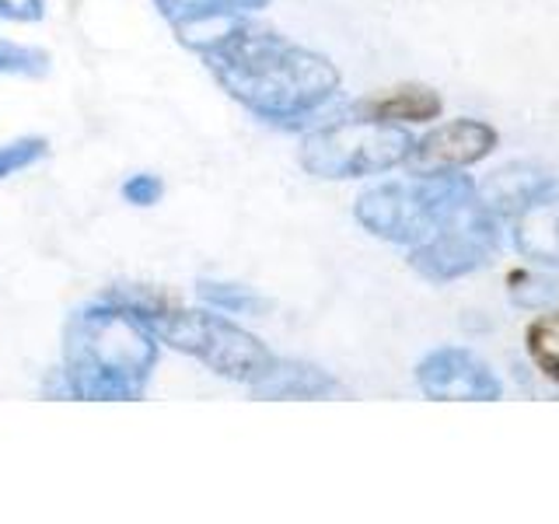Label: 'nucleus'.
I'll list each match as a JSON object with an SVG mask.
<instances>
[{
  "label": "nucleus",
  "instance_id": "f257e3e1",
  "mask_svg": "<svg viewBox=\"0 0 559 524\" xmlns=\"http://www.w3.org/2000/svg\"><path fill=\"white\" fill-rule=\"evenodd\" d=\"M203 60L224 92L259 119H301L340 92V70L329 57L249 22L217 35Z\"/></svg>",
  "mask_w": 559,
  "mask_h": 524
},
{
  "label": "nucleus",
  "instance_id": "f03ea898",
  "mask_svg": "<svg viewBox=\"0 0 559 524\" xmlns=\"http://www.w3.org/2000/svg\"><path fill=\"white\" fill-rule=\"evenodd\" d=\"M157 367V336L151 325L116 301L84 305L63 329L67 395L87 402L144 398Z\"/></svg>",
  "mask_w": 559,
  "mask_h": 524
},
{
  "label": "nucleus",
  "instance_id": "7ed1b4c3",
  "mask_svg": "<svg viewBox=\"0 0 559 524\" xmlns=\"http://www.w3.org/2000/svg\"><path fill=\"white\" fill-rule=\"evenodd\" d=\"M476 200V186L454 171H424L409 182L367 189L354 214L371 235L395 245H424Z\"/></svg>",
  "mask_w": 559,
  "mask_h": 524
},
{
  "label": "nucleus",
  "instance_id": "20e7f679",
  "mask_svg": "<svg viewBox=\"0 0 559 524\" xmlns=\"http://www.w3.org/2000/svg\"><path fill=\"white\" fill-rule=\"evenodd\" d=\"M144 322L162 343L171 349L203 360L210 371H217L227 381L252 384L270 371L273 354L262 346L252 332L227 322L224 314L203 311V308H162L154 314H144Z\"/></svg>",
  "mask_w": 559,
  "mask_h": 524
},
{
  "label": "nucleus",
  "instance_id": "39448f33",
  "mask_svg": "<svg viewBox=\"0 0 559 524\" xmlns=\"http://www.w3.org/2000/svg\"><path fill=\"white\" fill-rule=\"evenodd\" d=\"M409 151L413 136L402 127L357 116L308 133L297 151V162L314 179H360V175L406 165Z\"/></svg>",
  "mask_w": 559,
  "mask_h": 524
},
{
  "label": "nucleus",
  "instance_id": "423d86ee",
  "mask_svg": "<svg viewBox=\"0 0 559 524\" xmlns=\"http://www.w3.org/2000/svg\"><path fill=\"white\" fill-rule=\"evenodd\" d=\"M497 249V217L486 214V210L472 200L459 217L448 221L433 238L424 245H413L409 266L433 279V284H448V279H459L472 270H479L489 262Z\"/></svg>",
  "mask_w": 559,
  "mask_h": 524
},
{
  "label": "nucleus",
  "instance_id": "0eeeda50",
  "mask_svg": "<svg viewBox=\"0 0 559 524\" xmlns=\"http://www.w3.org/2000/svg\"><path fill=\"white\" fill-rule=\"evenodd\" d=\"M416 381L427 398L454 402H493L500 398V378L489 364L462 346H441L416 364Z\"/></svg>",
  "mask_w": 559,
  "mask_h": 524
},
{
  "label": "nucleus",
  "instance_id": "6e6552de",
  "mask_svg": "<svg viewBox=\"0 0 559 524\" xmlns=\"http://www.w3.org/2000/svg\"><path fill=\"white\" fill-rule=\"evenodd\" d=\"M497 147V130L483 119H454L430 130L424 140H413L406 165L413 175L424 171H454L483 162Z\"/></svg>",
  "mask_w": 559,
  "mask_h": 524
},
{
  "label": "nucleus",
  "instance_id": "1a4fd4ad",
  "mask_svg": "<svg viewBox=\"0 0 559 524\" xmlns=\"http://www.w3.org/2000/svg\"><path fill=\"white\" fill-rule=\"evenodd\" d=\"M266 4L270 0H154L165 22L179 32V43L197 52H203L217 35L241 22V14Z\"/></svg>",
  "mask_w": 559,
  "mask_h": 524
},
{
  "label": "nucleus",
  "instance_id": "9d476101",
  "mask_svg": "<svg viewBox=\"0 0 559 524\" xmlns=\"http://www.w3.org/2000/svg\"><path fill=\"white\" fill-rule=\"evenodd\" d=\"M552 189H556V179L546 168L528 165V162H514V165L493 171L476 189V203L486 210V214H493L500 221V217H518L521 210L546 200Z\"/></svg>",
  "mask_w": 559,
  "mask_h": 524
},
{
  "label": "nucleus",
  "instance_id": "9b49d317",
  "mask_svg": "<svg viewBox=\"0 0 559 524\" xmlns=\"http://www.w3.org/2000/svg\"><path fill=\"white\" fill-rule=\"evenodd\" d=\"M249 392L255 398H322L329 392H336V381H332L325 371H319L314 364L273 357L270 371L259 381H252Z\"/></svg>",
  "mask_w": 559,
  "mask_h": 524
},
{
  "label": "nucleus",
  "instance_id": "f8f14e48",
  "mask_svg": "<svg viewBox=\"0 0 559 524\" xmlns=\"http://www.w3.org/2000/svg\"><path fill=\"white\" fill-rule=\"evenodd\" d=\"M514 245L532 262L559 266V196H546L518 214Z\"/></svg>",
  "mask_w": 559,
  "mask_h": 524
},
{
  "label": "nucleus",
  "instance_id": "ddd939ff",
  "mask_svg": "<svg viewBox=\"0 0 559 524\" xmlns=\"http://www.w3.org/2000/svg\"><path fill=\"white\" fill-rule=\"evenodd\" d=\"M357 116L381 119V122H427L441 116V98H437V92H430V87L409 84V87H395V92L384 98L360 102Z\"/></svg>",
  "mask_w": 559,
  "mask_h": 524
},
{
  "label": "nucleus",
  "instance_id": "4468645a",
  "mask_svg": "<svg viewBox=\"0 0 559 524\" xmlns=\"http://www.w3.org/2000/svg\"><path fill=\"white\" fill-rule=\"evenodd\" d=\"M524 340H528V354L538 371L559 381V314H542L538 322L528 325Z\"/></svg>",
  "mask_w": 559,
  "mask_h": 524
},
{
  "label": "nucleus",
  "instance_id": "2eb2a0df",
  "mask_svg": "<svg viewBox=\"0 0 559 524\" xmlns=\"http://www.w3.org/2000/svg\"><path fill=\"white\" fill-rule=\"evenodd\" d=\"M49 52L39 46H17L0 39V74H11V78H32L39 81L49 74Z\"/></svg>",
  "mask_w": 559,
  "mask_h": 524
},
{
  "label": "nucleus",
  "instance_id": "dca6fc26",
  "mask_svg": "<svg viewBox=\"0 0 559 524\" xmlns=\"http://www.w3.org/2000/svg\"><path fill=\"white\" fill-rule=\"evenodd\" d=\"M197 294H200V301L214 305L221 311H235V314H259V311H266V301H262V297H255L252 290H245V287H235V284H214V279H200Z\"/></svg>",
  "mask_w": 559,
  "mask_h": 524
},
{
  "label": "nucleus",
  "instance_id": "f3484780",
  "mask_svg": "<svg viewBox=\"0 0 559 524\" xmlns=\"http://www.w3.org/2000/svg\"><path fill=\"white\" fill-rule=\"evenodd\" d=\"M556 297H559V284L552 276H535V273L511 276V301L521 308H546Z\"/></svg>",
  "mask_w": 559,
  "mask_h": 524
},
{
  "label": "nucleus",
  "instance_id": "a211bd4d",
  "mask_svg": "<svg viewBox=\"0 0 559 524\" xmlns=\"http://www.w3.org/2000/svg\"><path fill=\"white\" fill-rule=\"evenodd\" d=\"M46 151H49V144L43 136H22V140H11V144H0V179H8V175L43 162Z\"/></svg>",
  "mask_w": 559,
  "mask_h": 524
},
{
  "label": "nucleus",
  "instance_id": "6ab92c4d",
  "mask_svg": "<svg viewBox=\"0 0 559 524\" xmlns=\"http://www.w3.org/2000/svg\"><path fill=\"white\" fill-rule=\"evenodd\" d=\"M162 196H165V182L151 171L130 175V179L122 182V200L133 203V206H154Z\"/></svg>",
  "mask_w": 559,
  "mask_h": 524
},
{
  "label": "nucleus",
  "instance_id": "aec40b11",
  "mask_svg": "<svg viewBox=\"0 0 559 524\" xmlns=\"http://www.w3.org/2000/svg\"><path fill=\"white\" fill-rule=\"evenodd\" d=\"M46 17V0H0V22H43Z\"/></svg>",
  "mask_w": 559,
  "mask_h": 524
}]
</instances>
